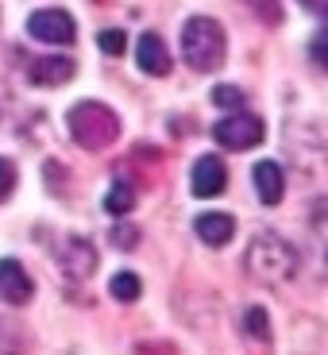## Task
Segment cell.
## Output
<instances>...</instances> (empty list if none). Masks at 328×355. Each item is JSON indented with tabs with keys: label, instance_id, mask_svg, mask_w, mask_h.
Listing matches in <instances>:
<instances>
[{
	"label": "cell",
	"instance_id": "obj_17",
	"mask_svg": "<svg viewBox=\"0 0 328 355\" xmlns=\"http://www.w3.org/2000/svg\"><path fill=\"white\" fill-rule=\"evenodd\" d=\"M213 105H216V108H228V112H240L243 89H236V85H216V89H213Z\"/></svg>",
	"mask_w": 328,
	"mask_h": 355
},
{
	"label": "cell",
	"instance_id": "obj_12",
	"mask_svg": "<svg viewBox=\"0 0 328 355\" xmlns=\"http://www.w3.org/2000/svg\"><path fill=\"white\" fill-rule=\"evenodd\" d=\"M193 232H197V240L209 243V248H224L236 236V220L228 213H201L193 220Z\"/></svg>",
	"mask_w": 328,
	"mask_h": 355
},
{
	"label": "cell",
	"instance_id": "obj_20",
	"mask_svg": "<svg viewBox=\"0 0 328 355\" xmlns=\"http://www.w3.org/2000/svg\"><path fill=\"white\" fill-rule=\"evenodd\" d=\"M97 43H101V51L105 54H124V31H101L97 35Z\"/></svg>",
	"mask_w": 328,
	"mask_h": 355
},
{
	"label": "cell",
	"instance_id": "obj_19",
	"mask_svg": "<svg viewBox=\"0 0 328 355\" xmlns=\"http://www.w3.org/2000/svg\"><path fill=\"white\" fill-rule=\"evenodd\" d=\"M108 236H112V243H116V248H124V251H132L135 243H139V232H135L132 224H116V228L108 232Z\"/></svg>",
	"mask_w": 328,
	"mask_h": 355
},
{
	"label": "cell",
	"instance_id": "obj_8",
	"mask_svg": "<svg viewBox=\"0 0 328 355\" xmlns=\"http://www.w3.org/2000/svg\"><path fill=\"white\" fill-rule=\"evenodd\" d=\"M78 73V66H74V58H66V54H43V58H31L27 62V81L39 89H58L66 85V81Z\"/></svg>",
	"mask_w": 328,
	"mask_h": 355
},
{
	"label": "cell",
	"instance_id": "obj_4",
	"mask_svg": "<svg viewBox=\"0 0 328 355\" xmlns=\"http://www.w3.org/2000/svg\"><path fill=\"white\" fill-rule=\"evenodd\" d=\"M266 135V124L259 120L255 112H228L224 120H216L213 124V139L221 143V147H228V151H251V147H259Z\"/></svg>",
	"mask_w": 328,
	"mask_h": 355
},
{
	"label": "cell",
	"instance_id": "obj_14",
	"mask_svg": "<svg viewBox=\"0 0 328 355\" xmlns=\"http://www.w3.org/2000/svg\"><path fill=\"white\" fill-rule=\"evenodd\" d=\"M132 209H135V186L128 182V178H116L112 189H108V197H105V213L128 216Z\"/></svg>",
	"mask_w": 328,
	"mask_h": 355
},
{
	"label": "cell",
	"instance_id": "obj_3",
	"mask_svg": "<svg viewBox=\"0 0 328 355\" xmlns=\"http://www.w3.org/2000/svg\"><path fill=\"white\" fill-rule=\"evenodd\" d=\"M66 128L81 151H108L120 139V116L101 101H78L66 112Z\"/></svg>",
	"mask_w": 328,
	"mask_h": 355
},
{
	"label": "cell",
	"instance_id": "obj_10",
	"mask_svg": "<svg viewBox=\"0 0 328 355\" xmlns=\"http://www.w3.org/2000/svg\"><path fill=\"white\" fill-rule=\"evenodd\" d=\"M135 62H139L143 73H151V78H166L170 73V51H166V43H162V35L143 31L139 43H135Z\"/></svg>",
	"mask_w": 328,
	"mask_h": 355
},
{
	"label": "cell",
	"instance_id": "obj_21",
	"mask_svg": "<svg viewBox=\"0 0 328 355\" xmlns=\"http://www.w3.org/2000/svg\"><path fill=\"white\" fill-rule=\"evenodd\" d=\"M251 8H255V16L266 19V24H278V19H282V12H278V0H251Z\"/></svg>",
	"mask_w": 328,
	"mask_h": 355
},
{
	"label": "cell",
	"instance_id": "obj_13",
	"mask_svg": "<svg viewBox=\"0 0 328 355\" xmlns=\"http://www.w3.org/2000/svg\"><path fill=\"white\" fill-rule=\"evenodd\" d=\"M31 352V332L24 320L0 317V355H27Z\"/></svg>",
	"mask_w": 328,
	"mask_h": 355
},
{
	"label": "cell",
	"instance_id": "obj_15",
	"mask_svg": "<svg viewBox=\"0 0 328 355\" xmlns=\"http://www.w3.org/2000/svg\"><path fill=\"white\" fill-rule=\"evenodd\" d=\"M108 293H112L116 302L132 305L143 293V282H139V275H132V270H120V275H112V282H108Z\"/></svg>",
	"mask_w": 328,
	"mask_h": 355
},
{
	"label": "cell",
	"instance_id": "obj_2",
	"mask_svg": "<svg viewBox=\"0 0 328 355\" xmlns=\"http://www.w3.org/2000/svg\"><path fill=\"white\" fill-rule=\"evenodd\" d=\"M224 54H228V35L213 16H189L182 27V58H186L189 70L197 73H213L224 66Z\"/></svg>",
	"mask_w": 328,
	"mask_h": 355
},
{
	"label": "cell",
	"instance_id": "obj_24",
	"mask_svg": "<svg viewBox=\"0 0 328 355\" xmlns=\"http://www.w3.org/2000/svg\"><path fill=\"white\" fill-rule=\"evenodd\" d=\"M4 105H8V89H4V81H0V116H4Z\"/></svg>",
	"mask_w": 328,
	"mask_h": 355
},
{
	"label": "cell",
	"instance_id": "obj_9",
	"mask_svg": "<svg viewBox=\"0 0 328 355\" xmlns=\"http://www.w3.org/2000/svg\"><path fill=\"white\" fill-rule=\"evenodd\" d=\"M35 293V282L16 259H0V302L4 305H27Z\"/></svg>",
	"mask_w": 328,
	"mask_h": 355
},
{
	"label": "cell",
	"instance_id": "obj_1",
	"mask_svg": "<svg viewBox=\"0 0 328 355\" xmlns=\"http://www.w3.org/2000/svg\"><path fill=\"white\" fill-rule=\"evenodd\" d=\"M297 266H302L297 248L282 240L278 232H259L243 251V270L259 286H286L290 278H297Z\"/></svg>",
	"mask_w": 328,
	"mask_h": 355
},
{
	"label": "cell",
	"instance_id": "obj_18",
	"mask_svg": "<svg viewBox=\"0 0 328 355\" xmlns=\"http://www.w3.org/2000/svg\"><path fill=\"white\" fill-rule=\"evenodd\" d=\"M16 166H12V159H4L0 155V201H8L12 197V189H16Z\"/></svg>",
	"mask_w": 328,
	"mask_h": 355
},
{
	"label": "cell",
	"instance_id": "obj_23",
	"mask_svg": "<svg viewBox=\"0 0 328 355\" xmlns=\"http://www.w3.org/2000/svg\"><path fill=\"white\" fill-rule=\"evenodd\" d=\"M305 12H313V16H325V8H328V0H297Z\"/></svg>",
	"mask_w": 328,
	"mask_h": 355
},
{
	"label": "cell",
	"instance_id": "obj_5",
	"mask_svg": "<svg viewBox=\"0 0 328 355\" xmlns=\"http://www.w3.org/2000/svg\"><path fill=\"white\" fill-rule=\"evenodd\" d=\"M27 35L35 43H51V46H70L78 27H74V16L62 8H39L27 16Z\"/></svg>",
	"mask_w": 328,
	"mask_h": 355
},
{
	"label": "cell",
	"instance_id": "obj_11",
	"mask_svg": "<svg viewBox=\"0 0 328 355\" xmlns=\"http://www.w3.org/2000/svg\"><path fill=\"white\" fill-rule=\"evenodd\" d=\"M251 182H255V193H259V201H263V205H278V201H282V193H286V174H282V166H278V162H270V159L255 162V170H251Z\"/></svg>",
	"mask_w": 328,
	"mask_h": 355
},
{
	"label": "cell",
	"instance_id": "obj_16",
	"mask_svg": "<svg viewBox=\"0 0 328 355\" xmlns=\"http://www.w3.org/2000/svg\"><path fill=\"white\" fill-rule=\"evenodd\" d=\"M243 332H248L251 340H270V317H266L263 305H251V309L243 313Z\"/></svg>",
	"mask_w": 328,
	"mask_h": 355
},
{
	"label": "cell",
	"instance_id": "obj_22",
	"mask_svg": "<svg viewBox=\"0 0 328 355\" xmlns=\"http://www.w3.org/2000/svg\"><path fill=\"white\" fill-rule=\"evenodd\" d=\"M313 62L325 66V31H317V35H313Z\"/></svg>",
	"mask_w": 328,
	"mask_h": 355
},
{
	"label": "cell",
	"instance_id": "obj_7",
	"mask_svg": "<svg viewBox=\"0 0 328 355\" xmlns=\"http://www.w3.org/2000/svg\"><path fill=\"white\" fill-rule=\"evenodd\" d=\"M228 186V166H224L221 155H201L189 170V189L193 197H221Z\"/></svg>",
	"mask_w": 328,
	"mask_h": 355
},
{
	"label": "cell",
	"instance_id": "obj_6",
	"mask_svg": "<svg viewBox=\"0 0 328 355\" xmlns=\"http://www.w3.org/2000/svg\"><path fill=\"white\" fill-rule=\"evenodd\" d=\"M58 266L70 282H85L93 270H97V251L85 236H66L62 248H58Z\"/></svg>",
	"mask_w": 328,
	"mask_h": 355
}]
</instances>
